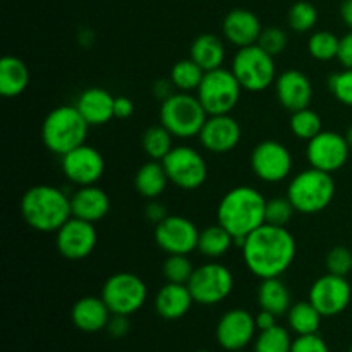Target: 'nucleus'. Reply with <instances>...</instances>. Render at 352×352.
<instances>
[{
  "label": "nucleus",
  "mask_w": 352,
  "mask_h": 352,
  "mask_svg": "<svg viewBox=\"0 0 352 352\" xmlns=\"http://www.w3.org/2000/svg\"><path fill=\"white\" fill-rule=\"evenodd\" d=\"M243 258L248 270L258 278L282 277L294 263L298 246L285 227L263 223L244 241Z\"/></svg>",
  "instance_id": "obj_1"
},
{
  "label": "nucleus",
  "mask_w": 352,
  "mask_h": 352,
  "mask_svg": "<svg viewBox=\"0 0 352 352\" xmlns=\"http://www.w3.org/2000/svg\"><path fill=\"white\" fill-rule=\"evenodd\" d=\"M267 198L251 186H237L227 191L217 208V220L234 239H246L265 223Z\"/></svg>",
  "instance_id": "obj_2"
},
{
  "label": "nucleus",
  "mask_w": 352,
  "mask_h": 352,
  "mask_svg": "<svg viewBox=\"0 0 352 352\" xmlns=\"http://www.w3.org/2000/svg\"><path fill=\"white\" fill-rule=\"evenodd\" d=\"M21 217L33 230L57 232L72 217L71 198L55 186H33L21 198Z\"/></svg>",
  "instance_id": "obj_3"
},
{
  "label": "nucleus",
  "mask_w": 352,
  "mask_h": 352,
  "mask_svg": "<svg viewBox=\"0 0 352 352\" xmlns=\"http://www.w3.org/2000/svg\"><path fill=\"white\" fill-rule=\"evenodd\" d=\"M89 124L76 105H60L52 110L41 124V141L52 153H69L86 143Z\"/></svg>",
  "instance_id": "obj_4"
},
{
  "label": "nucleus",
  "mask_w": 352,
  "mask_h": 352,
  "mask_svg": "<svg viewBox=\"0 0 352 352\" xmlns=\"http://www.w3.org/2000/svg\"><path fill=\"white\" fill-rule=\"evenodd\" d=\"M336 196V181L329 172L318 168H306L299 172L289 182L287 198L296 208V212L320 213L329 208Z\"/></svg>",
  "instance_id": "obj_5"
},
{
  "label": "nucleus",
  "mask_w": 352,
  "mask_h": 352,
  "mask_svg": "<svg viewBox=\"0 0 352 352\" xmlns=\"http://www.w3.org/2000/svg\"><path fill=\"white\" fill-rule=\"evenodd\" d=\"M206 119L208 113L203 109L198 96H192L191 93H174L162 102L160 124L179 140L199 136Z\"/></svg>",
  "instance_id": "obj_6"
},
{
  "label": "nucleus",
  "mask_w": 352,
  "mask_h": 352,
  "mask_svg": "<svg viewBox=\"0 0 352 352\" xmlns=\"http://www.w3.org/2000/svg\"><path fill=\"white\" fill-rule=\"evenodd\" d=\"M243 86L230 69H213L205 72L196 96L208 116H227L237 107Z\"/></svg>",
  "instance_id": "obj_7"
},
{
  "label": "nucleus",
  "mask_w": 352,
  "mask_h": 352,
  "mask_svg": "<svg viewBox=\"0 0 352 352\" xmlns=\"http://www.w3.org/2000/svg\"><path fill=\"white\" fill-rule=\"evenodd\" d=\"M230 71L248 91H265L277 79L275 57L263 50L260 45H250L237 50Z\"/></svg>",
  "instance_id": "obj_8"
},
{
  "label": "nucleus",
  "mask_w": 352,
  "mask_h": 352,
  "mask_svg": "<svg viewBox=\"0 0 352 352\" xmlns=\"http://www.w3.org/2000/svg\"><path fill=\"white\" fill-rule=\"evenodd\" d=\"M102 299L112 315L131 316L140 311L148 299V287L141 277L131 272L110 275L102 287Z\"/></svg>",
  "instance_id": "obj_9"
},
{
  "label": "nucleus",
  "mask_w": 352,
  "mask_h": 352,
  "mask_svg": "<svg viewBox=\"0 0 352 352\" xmlns=\"http://www.w3.org/2000/svg\"><path fill=\"white\" fill-rule=\"evenodd\" d=\"M195 302L203 306H215L226 301L234 289V275L226 265L208 261L195 268L188 282Z\"/></svg>",
  "instance_id": "obj_10"
},
{
  "label": "nucleus",
  "mask_w": 352,
  "mask_h": 352,
  "mask_svg": "<svg viewBox=\"0 0 352 352\" xmlns=\"http://www.w3.org/2000/svg\"><path fill=\"white\" fill-rule=\"evenodd\" d=\"M168 181L179 189L195 191L201 188L208 177V165L198 150L191 146H174L162 160Z\"/></svg>",
  "instance_id": "obj_11"
},
{
  "label": "nucleus",
  "mask_w": 352,
  "mask_h": 352,
  "mask_svg": "<svg viewBox=\"0 0 352 352\" xmlns=\"http://www.w3.org/2000/svg\"><path fill=\"white\" fill-rule=\"evenodd\" d=\"M251 168L260 181L277 184L291 175L292 155L285 144L275 140H265L253 148Z\"/></svg>",
  "instance_id": "obj_12"
},
{
  "label": "nucleus",
  "mask_w": 352,
  "mask_h": 352,
  "mask_svg": "<svg viewBox=\"0 0 352 352\" xmlns=\"http://www.w3.org/2000/svg\"><path fill=\"white\" fill-rule=\"evenodd\" d=\"M349 153L351 146L346 136L336 131H322L308 141V148H306L309 167L329 172V174L340 170L346 165Z\"/></svg>",
  "instance_id": "obj_13"
},
{
  "label": "nucleus",
  "mask_w": 352,
  "mask_h": 352,
  "mask_svg": "<svg viewBox=\"0 0 352 352\" xmlns=\"http://www.w3.org/2000/svg\"><path fill=\"white\" fill-rule=\"evenodd\" d=\"M96 243H98V234L95 223L86 222L78 217H71L55 232V246L65 260H85L95 251Z\"/></svg>",
  "instance_id": "obj_14"
},
{
  "label": "nucleus",
  "mask_w": 352,
  "mask_h": 352,
  "mask_svg": "<svg viewBox=\"0 0 352 352\" xmlns=\"http://www.w3.org/2000/svg\"><path fill=\"white\" fill-rule=\"evenodd\" d=\"M199 230L182 215H167L155 226V243L167 254H189L198 250Z\"/></svg>",
  "instance_id": "obj_15"
},
{
  "label": "nucleus",
  "mask_w": 352,
  "mask_h": 352,
  "mask_svg": "<svg viewBox=\"0 0 352 352\" xmlns=\"http://www.w3.org/2000/svg\"><path fill=\"white\" fill-rule=\"evenodd\" d=\"M351 298L352 289L349 280L333 274L316 278L308 294V301L322 313L323 318L337 316L346 311Z\"/></svg>",
  "instance_id": "obj_16"
},
{
  "label": "nucleus",
  "mask_w": 352,
  "mask_h": 352,
  "mask_svg": "<svg viewBox=\"0 0 352 352\" xmlns=\"http://www.w3.org/2000/svg\"><path fill=\"white\" fill-rule=\"evenodd\" d=\"M256 320L248 309H229L219 320L215 329L217 342L229 352L244 351L256 339Z\"/></svg>",
  "instance_id": "obj_17"
},
{
  "label": "nucleus",
  "mask_w": 352,
  "mask_h": 352,
  "mask_svg": "<svg viewBox=\"0 0 352 352\" xmlns=\"http://www.w3.org/2000/svg\"><path fill=\"white\" fill-rule=\"evenodd\" d=\"M60 158L62 174L79 188L96 184L105 172V160L102 153L86 143L62 155Z\"/></svg>",
  "instance_id": "obj_18"
},
{
  "label": "nucleus",
  "mask_w": 352,
  "mask_h": 352,
  "mask_svg": "<svg viewBox=\"0 0 352 352\" xmlns=\"http://www.w3.org/2000/svg\"><path fill=\"white\" fill-rule=\"evenodd\" d=\"M243 131L239 122L230 113L227 116H208L205 126L199 131V143L210 153L223 155L236 150Z\"/></svg>",
  "instance_id": "obj_19"
},
{
  "label": "nucleus",
  "mask_w": 352,
  "mask_h": 352,
  "mask_svg": "<svg viewBox=\"0 0 352 352\" xmlns=\"http://www.w3.org/2000/svg\"><path fill=\"white\" fill-rule=\"evenodd\" d=\"M275 93L289 112H298V110L308 109L313 100V86L308 76L298 69H289L284 71L275 79Z\"/></svg>",
  "instance_id": "obj_20"
},
{
  "label": "nucleus",
  "mask_w": 352,
  "mask_h": 352,
  "mask_svg": "<svg viewBox=\"0 0 352 352\" xmlns=\"http://www.w3.org/2000/svg\"><path fill=\"white\" fill-rule=\"evenodd\" d=\"M223 36L237 48L256 45L263 31L260 17L248 9H234L223 17Z\"/></svg>",
  "instance_id": "obj_21"
},
{
  "label": "nucleus",
  "mask_w": 352,
  "mask_h": 352,
  "mask_svg": "<svg viewBox=\"0 0 352 352\" xmlns=\"http://www.w3.org/2000/svg\"><path fill=\"white\" fill-rule=\"evenodd\" d=\"M112 318V311L109 309L102 296H85L78 299L71 309V320L74 327L81 332L95 333L105 330Z\"/></svg>",
  "instance_id": "obj_22"
},
{
  "label": "nucleus",
  "mask_w": 352,
  "mask_h": 352,
  "mask_svg": "<svg viewBox=\"0 0 352 352\" xmlns=\"http://www.w3.org/2000/svg\"><path fill=\"white\" fill-rule=\"evenodd\" d=\"M72 217L96 223L110 212V196L96 184L82 186L71 196Z\"/></svg>",
  "instance_id": "obj_23"
},
{
  "label": "nucleus",
  "mask_w": 352,
  "mask_h": 352,
  "mask_svg": "<svg viewBox=\"0 0 352 352\" xmlns=\"http://www.w3.org/2000/svg\"><path fill=\"white\" fill-rule=\"evenodd\" d=\"M192 299L188 284H172L167 282L155 296V309L164 320H181L191 309Z\"/></svg>",
  "instance_id": "obj_24"
},
{
  "label": "nucleus",
  "mask_w": 352,
  "mask_h": 352,
  "mask_svg": "<svg viewBox=\"0 0 352 352\" xmlns=\"http://www.w3.org/2000/svg\"><path fill=\"white\" fill-rule=\"evenodd\" d=\"M116 96L103 88H88L79 95L76 107L89 126H103L116 119L113 116Z\"/></svg>",
  "instance_id": "obj_25"
},
{
  "label": "nucleus",
  "mask_w": 352,
  "mask_h": 352,
  "mask_svg": "<svg viewBox=\"0 0 352 352\" xmlns=\"http://www.w3.org/2000/svg\"><path fill=\"white\" fill-rule=\"evenodd\" d=\"M189 57L205 72L222 67L226 60V45L213 33H203L195 38L189 48Z\"/></svg>",
  "instance_id": "obj_26"
},
{
  "label": "nucleus",
  "mask_w": 352,
  "mask_h": 352,
  "mask_svg": "<svg viewBox=\"0 0 352 352\" xmlns=\"http://www.w3.org/2000/svg\"><path fill=\"white\" fill-rule=\"evenodd\" d=\"M30 85V69L21 58L6 55L0 60V93L6 98L23 95Z\"/></svg>",
  "instance_id": "obj_27"
},
{
  "label": "nucleus",
  "mask_w": 352,
  "mask_h": 352,
  "mask_svg": "<svg viewBox=\"0 0 352 352\" xmlns=\"http://www.w3.org/2000/svg\"><path fill=\"white\" fill-rule=\"evenodd\" d=\"M168 182L170 181H168L164 164L157 160L141 165L134 175V188L146 199H157L158 196L164 195Z\"/></svg>",
  "instance_id": "obj_28"
},
{
  "label": "nucleus",
  "mask_w": 352,
  "mask_h": 352,
  "mask_svg": "<svg viewBox=\"0 0 352 352\" xmlns=\"http://www.w3.org/2000/svg\"><path fill=\"white\" fill-rule=\"evenodd\" d=\"M258 305L261 309L282 316L291 309V292L280 277L263 278L258 287Z\"/></svg>",
  "instance_id": "obj_29"
},
{
  "label": "nucleus",
  "mask_w": 352,
  "mask_h": 352,
  "mask_svg": "<svg viewBox=\"0 0 352 352\" xmlns=\"http://www.w3.org/2000/svg\"><path fill=\"white\" fill-rule=\"evenodd\" d=\"M234 236L222 227L220 223L210 226L206 229L199 230V239H198V251L206 258H217L227 254V251L232 248Z\"/></svg>",
  "instance_id": "obj_30"
},
{
  "label": "nucleus",
  "mask_w": 352,
  "mask_h": 352,
  "mask_svg": "<svg viewBox=\"0 0 352 352\" xmlns=\"http://www.w3.org/2000/svg\"><path fill=\"white\" fill-rule=\"evenodd\" d=\"M322 313L315 308L309 301L296 302L287 311L289 329L296 336H311L318 333L320 325H322Z\"/></svg>",
  "instance_id": "obj_31"
},
{
  "label": "nucleus",
  "mask_w": 352,
  "mask_h": 352,
  "mask_svg": "<svg viewBox=\"0 0 352 352\" xmlns=\"http://www.w3.org/2000/svg\"><path fill=\"white\" fill-rule=\"evenodd\" d=\"M203 76H205V71L189 57L175 62V64L172 65L170 76H168V78H170L175 89L184 93H191L199 88V85H201L203 81Z\"/></svg>",
  "instance_id": "obj_32"
},
{
  "label": "nucleus",
  "mask_w": 352,
  "mask_h": 352,
  "mask_svg": "<svg viewBox=\"0 0 352 352\" xmlns=\"http://www.w3.org/2000/svg\"><path fill=\"white\" fill-rule=\"evenodd\" d=\"M172 134L164 126L148 127L143 134V150L150 160L162 162L172 151Z\"/></svg>",
  "instance_id": "obj_33"
},
{
  "label": "nucleus",
  "mask_w": 352,
  "mask_h": 352,
  "mask_svg": "<svg viewBox=\"0 0 352 352\" xmlns=\"http://www.w3.org/2000/svg\"><path fill=\"white\" fill-rule=\"evenodd\" d=\"M292 337L287 329L280 325H275L272 329L263 330L254 339L253 352H291Z\"/></svg>",
  "instance_id": "obj_34"
},
{
  "label": "nucleus",
  "mask_w": 352,
  "mask_h": 352,
  "mask_svg": "<svg viewBox=\"0 0 352 352\" xmlns=\"http://www.w3.org/2000/svg\"><path fill=\"white\" fill-rule=\"evenodd\" d=\"M289 126H291L292 134H294L298 140H305L309 141L320 134L323 131V124H322V117L311 110L302 109L298 110V112H292L291 120H289Z\"/></svg>",
  "instance_id": "obj_35"
},
{
  "label": "nucleus",
  "mask_w": 352,
  "mask_h": 352,
  "mask_svg": "<svg viewBox=\"0 0 352 352\" xmlns=\"http://www.w3.org/2000/svg\"><path fill=\"white\" fill-rule=\"evenodd\" d=\"M340 38L330 31H316L308 40V52L320 62H329L339 55Z\"/></svg>",
  "instance_id": "obj_36"
},
{
  "label": "nucleus",
  "mask_w": 352,
  "mask_h": 352,
  "mask_svg": "<svg viewBox=\"0 0 352 352\" xmlns=\"http://www.w3.org/2000/svg\"><path fill=\"white\" fill-rule=\"evenodd\" d=\"M287 21L291 30H294L296 33H308V31H311L316 26L318 10H316V7L311 2L299 0V2H296L289 9Z\"/></svg>",
  "instance_id": "obj_37"
},
{
  "label": "nucleus",
  "mask_w": 352,
  "mask_h": 352,
  "mask_svg": "<svg viewBox=\"0 0 352 352\" xmlns=\"http://www.w3.org/2000/svg\"><path fill=\"white\" fill-rule=\"evenodd\" d=\"M162 272H164V277L167 278V282L188 284L192 272H195V267H192L188 254H168L167 260L164 261Z\"/></svg>",
  "instance_id": "obj_38"
},
{
  "label": "nucleus",
  "mask_w": 352,
  "mask_h": 352,
  "mask_svg": "<svg viewBox=\"0 0 352 352\" xmlns=\"http://www.w3.org/2000/svg\"><path fill=\"white\" fill-rule=\"evenodd\" d=\"M296 208L292 206V203L289 201V198H272L267 199V206H265V223H270V226H278L285 227L291 222L292 215H294Z\"/></svg>",
  "instance_id": "obj_39"
},
{
  "label": "nucleus",
  "mask_w": 352,
  "mask_h": 352,
  "mask_svg": "<svg viewBox=\"0 0 352 352\" xmlns=\"http://www.w3.org/2000/svg\"><path fill=\"white\" fill-rule=\"evenodd\" d=\"M329 274L347 277L352 270V251L346 246H336L329 251L325 258Z\"/></svg>",
  "instance_id": "obj_40"
},
{
  "label": "nucleus",
  "mask_w": 352,
  "mask_h": 352,
  "mask_svg": "<svg viewBox=\"0 0 352 352\" xmlns=\"http://www.w3.org/2000/svg\"><path fill=\"white\" fill-rule=\"evenodd\" d=\"M287 43H289L287 33H285L282 28H275V26L263 28V31H261L260 34V40H258V45H260L267 54H270L272 57L280 55L282 52L287 48Z\"/></svg>",
  "instance_id": "obj_41"
},
{
  "label": "nucleus",
  "mask_w": 352,
  "mask_h": 352,
  "mask_svg": "<svg viewBox=\"0 0 352 352\" xmlns=\"http://www.w3.org/2000/svg\"><path fill=\"white\" fill-rule=\"evenodd\" d=\"M329 88L340 103L352 107V69L344 67L340 72L330 76Z\"/></svg>",
  "instance_id": "obj_42"
},
{
  "label": "nucleus",
  "mask_w": 352,
  "mask_h": 352,
  "mask_svg": "<svg viewBox=\"0 0 352 352\" xmlns=\"http://www.w3.org/2000/svg\"><path fill=\"white\" fill-rule=\"evenodd\" d=\"M291 352H330V347L318 333H311L296 337Z\"/></svg>",
  "instance_id": "obj_43"
},
{
  "label": "nucleus",
  "mask_w": 352,
  "mask_h": 352,
  "mask_svg": "<svg viewBox=\"0 0 352 352\" xmlns=\"http://www.w3.org/2000/svg\"><path fill=\"white\" fill-rule=\"evenodd\" d=\"M129 316L124 315H112L109 325H107V332L113 337V339H122L129 332Z\"/></svg>",
  "instance_id": "obj_44"
},
{
  "label": "nucleus",
  "mask_w": 352,
  "mask_h": 352,
  "mask_svg": "<svg viewBox=\"0 0 352 352\" xmlns=\"http://www.w3.org/2000/svg\"><path fill=\"white\" fill-rule=\"evenodd\" d=\"M340 64L346 69H352V30L340 38L339 55H337Z\"/></svg>",
  "instance_id": "obj_45"
},
{
  "label": "nucleus",
  "mask_w": 352,
  "mask_h": 352,
  "mask_svg": "<svg viewBox=\"0 0 352 352\" xmlns=\"http://www.w3.org/2000/svg\"><path fill=\"white\" fill-rule=\"evenodd\" d=\"M133 113V100L127 98V96H116V102H113V116H116V119H129Z\"/></svg>",
  "instance_id": "obj_46"
},
{
  "label": "nucleus",
  "mask_w": 352,
  "mask_h": 352,
  "mask_svg": "<svg viewBox=\"0 0 352 352\" xmlns=\"http://www.w3.org/2000/svg\"><path fill=\"white\" fill-rule=\"evenodd\" d=\"M167 215V208H165L160 201H155V199H150V203H148L146 208H144V217H146L150 222H153L155 226L160 223Z\"/></svg>",
  "instance_id": "obj_47"
},
{
  "label": "nucleus",
  "mask_w": 352,
  "mask_h": 352,
  "mask_svg": "<svg viewBox=\"0 0 352 352\" xmlns=\"http://www.w3.org/2000/svg\"><path fill=\"white\" fill-rule=\"evenodd\" d=\"M174 89H175V86L172 85L170 78L158 79V81H155V85H153V93L157 95V98L162 100V102H164V100H167L170 95H174Z\"/></svg>",
  "instance_id": "obj_48"
},
{
  "label": "nucleus",
  "mask_w": 352,
  "mask_h": 352,
  "mask_svg": "<svg viewBox=\"0 0 352 352\" xmlns=\"http://www.w3.org/2000/svg\"><path fill=\"white\" fill-rule=\"evenodd\" d=\"M254 320H256L258 332H263V330H268L272 329V327L277 325V315L267 311V309H261V311L254 316Z\"/></svg>",
  "instance_id": "obj_49"
},
{
  "label": "nucleus",
  "mask_w": 352,
  "mask_h": 352,
  "mask_svg": "<svg viewBox=\"0 0 352 352\" xmlns=\"http://www.w3.org/2000/svg\"><path fill=\"white\" fill-rule=\"evenodd\" d=\"M340 17L346 23V26L352 30V0H344L340 6Z\"/></svg>",
  "instance_id": "obj_50"
},
{
  "label": "nucleus",
  "mask_w": 352,
  "mask_h": 352,
  "mask_svg": "<svg viewBox=\"0 0 352 352\" xmlns=\"http://www.w3.org/2000/svg\"><path fill=\"white\" fill-rule=\"evenodd\" d=\"M346 140H347V143H349V146H351V150H352V126L349 127V129H347Z\"/></svg>",
  "instance_id": "obj_51"
},
{
  "label": "nucleus",
  "mask_w": 352,
  "mask_h": 352,
  "mask_svg": "<svg viewBox=\"0 0 352 352\" xmlns=\"http://www.w3.org/2000/svg\"><path fill=\"white\" fill-rule=\"evenodd\" d=\"M195 352H212V351H195Z\"/></svg>",
  "instance_id": "obj_52"
},
{
  "label": "nucleus",
  "mask_w": 352,
  "mask_h": 352,
  "mask_svg": "<svg viewBox=\"0 0 352 352\" xmlns=\"http://www.w3.org/2000/svg\"><path fill=\"white\" fill-rule=\"evenodd\" d=\"M237 352H246V351H237Z\"/></svg>",
  "instance_id": "obj_53"
},
{
  "label": "nucleus",
  "mask_w": 352,
  "mask_h": 352,
  "mask_svg": "<svg viewBox=\"0 0 352 352\" xmlns=\"http://www.w3.org/2000/svg\"><path fill=\"white\" fill-rule=\"evenodd\" d=\"M349 352H352V346H351V349H349Z\"/></svg>",
  "instance_id": "obj_54"
}]
</instances>
